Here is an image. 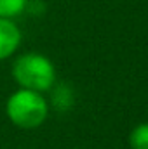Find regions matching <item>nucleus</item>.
<instances>
[{"label": "nucleus", "instance_id": "1", "mask_svg": "<svg viewBox=\"0 0 148 149\" xmlns=\"http://www.w3.org/2000/svg\"><path fill=\"white\" fill-rule=\"evenodd\" d=\"M5 113L16 127L37 128L45 121L49 114V106L40 92L19 88L7 99Z\"/></svg>", "mask_w": 148, "mask_h": 149}, {"label": "nucleus", "instance_id": "3", "mask_svg": "<svg viewBox=\"0 0 148 149\" xmlns=\"http://www.w3.org/2000/svg\"><path fill=\"white\" fill-rule=\"evenodd\" d=\"M21 42V31L9 17H0V61L12 56Z\"/></svg>", "mask_w": 148, "mask_h": 149}, {"label": "nucleus", "instance_id": "4", "mask_svg": "<svg viewBox=\"0 0 148 149\" xmlns=\"http://www.w3.org/2000/svg\"><path fill=\"white\" fill-rule=\"evenodd\" d=\"M129 144L132 149H148V123H141L132 128Z\"/></svg>", "mask_w": 148, "mask_h": 149}, {"label": "nucleus", "instance_id": "5", "mask_svg": "<svg viewBox=\"0 0 148 149\" xmlns=\"http://www.w3.org/2000/svg\"><path fill=\"white\" fill-rule=\"evenodd\" d=\"M26 7V0H0V17H14L23 12Z\"/></svg>", "mask_w": 148, "mask_h": 149}, {"label": "nucleus", "instance_id": "2", "mask_svg": "<svg viewBox=\"0 0 148 149\" xmlns=\"http://www.w3.org/2000/svg\"><path fill=\"white\" fill-rule=\"evenodd\" d=\"M12 76L21 88L44 92L54 85L56 70L54 64L42 54H25L19 56L12 64Z\"/></svg>", "mask_w": 148, "mask_h": 149}]
</instances>
